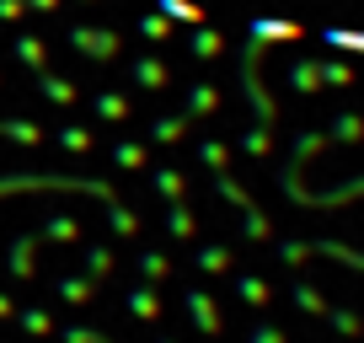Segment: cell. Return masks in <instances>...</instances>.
<instances>
[{
	"mask_svg": "<svg viewBox=\"0 0 364 343\" xmlns=\"http://www.w3.org/2000/svg\"><path fill=\"white\" fill-rule=\"evenodd\" d=\"M332 139L359 145V139H364V118H359V113H338V118H332Z\"/></svg>",
	"mask_w": 364,
	"mask_h": 343,
	"instance_id": "obj_1",
	"label": "cell"
},
{
	"mask_svg": "<svg viewBox=\"0 0 364 343\" xmlns=\"http://www.w3.org/2000/svg\"><path fill=\"white\" fill-rule=\"evenodd\" d=\"M327 322L338 332H348V338H359V332H364V317H353V311H327Z\"/></svg>",
	"mask_w": 364,
	"mask_h": 343,
	"instance_id": "obj_2",
	"label": "cell"
},
{
	"mask_svg": "<svg viewBox=\"0 0 364 343\" xmlns=\"http://www.w3.org/2000/svg\"><path fill=\"white\" fill-rule=\"evenodd\" d=\"M295 306H300V311H327V300H321L311 285H295Z\"/></svg>",
	"mask_w": 364,
	"mask_h": 343,
	"instance_id": "obj_3",
	"label": "cell"
},
{
	"mask_svg": "<svg viewBox=\"0 0 364 343\" xmlns=\"http://www.w3.org/2000/svg\"><path fill=\"white\" fill-rule=\"evenodd\" d=\"M316 80H321L316 65H295V86H300V92H316Z\"/></svg>",
	"mask_w": 364,
	"mask_h": 343,
	"instance_id": "obj_4",
	"label": "cell"
},
{
	"mask_svg": "<svg viewBox=\"0 0 364 343\" xmlns=\"http://www.w3.org/2000/svg\"><path fill=\"white\" fill-rule=\"evenodd\" d=\"M279 258H284V263H306L311 247H306V241H284V247H279Z\"/></svg>",
	"mask_w": 364,
	"mask_h": 343,
	"instance_id": "obj_5",
	"label": "cell"
},
{
	"mask_svg": "<svg viewBox=\"0 0 364 343\" xmlns=\"http://www.w3.org/2000/svg\"><path fill=\"white\" fill-rule=\"evenodd\" d=\"M321 80H332V86H343V80H353V75H348V65H327V70H321Z\"/></svg>",
	"mask_w": 364,
	"mask_h": 343,
	"instance_id": "obj_6",
	"label": "cell"
},
{
	"mask_svg": "<svg viewBox=\"0 0 364 343\" xmlns=\"http://www.w3.org/2000/svg\"><path fill=\"white\" fill-rule=\"evenodd\" d=\"M252 343H284V338H279V332H273V327H262V332H257V338H252Z\"/></svg>",
	"mask_w": 364,
	"mask_h": 343,
	"instance_id": "obj_7",
	"label": "cell"
}]
</instances>
